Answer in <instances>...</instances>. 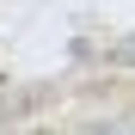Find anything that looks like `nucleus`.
Instances as JSON below:
<instances>
[{
    "label": "nucleus",
    "instance_id": "f03ea898",
    "mask_svg": "<svg viewBox=\"0 0 135 135\" xmlns=\"http://www.w3.org/2000/svg\"><path fill=\"white\" fill-rule=\"evenodd\" d=\"M117 61H123V68H135V31H129V37L117 43Z\"/></svg>",
    "mask_w": 135,
    "mask_h": 135
},
{
    "label": "nucleus",
    "instance_id": "f257e3e1",
    "mask_svg": "<svg viewBox=\"0 0 135 135\" xmlns=\"http://www.w3.org/2000/svg\"><path fill=\"white\" fill-rule=\"evenodd\" d=\"M80 135H135V117H117V123H86Z\"/></svg>",
    "mask_w": 135,
    "mask_h": 135
}]
</instances>
